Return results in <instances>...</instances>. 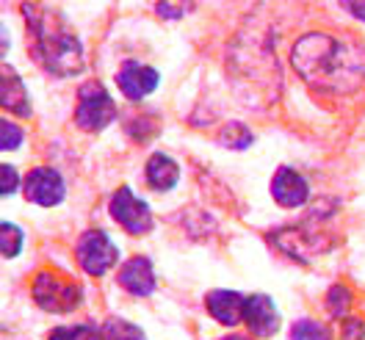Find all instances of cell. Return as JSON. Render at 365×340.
Here are the masks:
<instances>
[{
    "mask_svg": "<svg viewBox=\"0 0 365 340\" xmlns=\"http://www.w3.org/2000/svg\"><path fill=\"white\" fill-rule=\"evenodd\" d=\"M291 61L299 75L310 86H319V89L346 94V91H357L365 83L363 58L349 45H343L327 34L302 36L294 45Z\"/></svg>",
    "mask_w": 365,
    "mask_h": 340,
    "instance_id": "cell-1",
    "label": "cell"
},
{
    "mask_svg": "<svg viewBox=\"0 0 365 340\" xmlns=\"http://www.w3.org/2000/svg\"><path fill=\"white\" fill-rule=\"evenodd\" d=\"M23 14L34 36V53L42 67L58 78L78 75L83 69V47L78 36L61 20H56V14L36 9L34 3H25Z\"/></svg>",
    "mask_w": 365,
    "mask_h": 340,
    "instance_id": "cell-2",
    "label": "cell"
},
{
    "mask_svg": "<svg viewBox=\"0 0 365 340\" xmlns=\"http://www.w3.org/2000/svg\"><path fill=\"white\" fill-rule=\"evenodd\" d=\"M34 299L47 313H72L81 304L83 291L75 279H67L56 272H42L34 279Z\"/></svg>",
    "mask_w": 365,
    "mask_h": 340,
    "instance_id": "cell-3",
    "label": "cell"
},
{
    "mask_svg": "<svg viewBox=\"0 0 365 340\" xmlns=\"http://www.w3.org/2000/svg\"><path fill=\"white\" fill-rule=\"evenodd\" d=\"M116 119V103L111 100L108 89L97 81L83 83L78 91V108H75V122L83 130H103Z\"/></svg>",
    "mask_w": 365,
    "mask_h": 340,
    "instance_id": "cell-4",
    "label": "cell"
},
{
    "mask_svg": "<svg viewBox=\"0 0 365 340\" xmlns=\"http://www.w3.org/2000/svg\"><path fill=\"white\" fill-rule=\"evenodd\" d=\"M75 257L83 266V272L91 277H103L106 272H111L119 260V249L116 244L103 232V230H89L81 235L78 247H75Z\"/></svg>",
    "mask_w": 365,
    "mask_h": 340,
    "instance_id": "cell-5",
    "label": "cell"
},
{
    "mask_svg": "<svg viewBox=\"0 0 365 340\" xmlns=\"http://www.w3.org/2000/svg\"><path fill=\"white\" fill-rule=\"evenodd\" d=\"M111 216H114L119 225L125 227L130 235H144L153 230V213H150V205L144 200H138L136 194L125 185L119 188L111 200Z\"/></svg>",
    "mask_w": 365,
    "mask_h": 340,
    "instance_id": "cell-6",
    "label": "cell"
},
{
    "mask_svg": "<svg viewBox=\"0 0 365 340\" xmlns=\"http://www.w3.org/2000/svg\"><path fill=\"white\" fill-rule=\"evenodd\" d=\"M67 194V185H64V177L50 169V166H36L28 172L25 177V200L34 205H42V207H53L64 200Z\"/></svg>",
    "mask_w": 365,
    "mask_h": 340,
    "instance_id": "cell-7",
    "label": "cell"
},
{
    "mask_svg": "<svg viewBox=\"0 0 365 340\" xmlns=\"http://www.w3.org/2000/svg\"><path fill=\"white\" fill-rule=\"evenodd\" d=\"M160 75L147 64H138V61H128L122 64V69L116 72V86L122 89V94L128 100H144L147 94H153L158 86Z\"/></svg>",
    "mask_w": 365,
    "mask_h": 340,
    "instance_id": "cell-8",
    "label": "cell"
},
{
    "mask_svg": "<svg viewBox=\"0 0 365 340\" xmlns=\"http://www.w3.org/2000/svg\"><path fill=\"white\" fill-rule=\"evenodd\" d=\"M244 324L250 326V332L257 335V338L274 335L277 326H279V313H277L272 299L263 294L250 296V299L244 302Z\"/></svg>",
    "mask_w": 365,
    "mask_h": 340,
    "instance_id": "cell-9",
    "label": "cell"
},
{
    "mask_svg": "<svg viewBox=\"0 0 365 340\" xmlns=\"http://www.w3.org/2000/svg\"><path fill=\"white\" fill-rule=\"evenodd\" d=\"M272 197L282 207H299V205L307 202L310 185L291 166H282V169H277V175H274L272 180Z\"/></svg>",
    "mask_w": 365,
    "mask_h": 340,
    "instance_id": "cell-10",
    "label": "cell"
},
{
    "mask_svg": "<svg viewBox=\"0 0 365 340\" xmlns=\"http://www.w3.org/2000/svg\"><path fill=\"white\" fill-rule=\"evenodd\" d=\"M0 108L17 116H31V100L20 72L9 64H0Z\"/></svg>",
    "mask_w": 365,
    "mask_h": 340,
    "instance_id": "cell-11",
    "label": "cell"
},
{
    "mask_svg": "<svg viewBox=\"0 0 365 340\" xmlns=\"http://www.w3.org/2000/svg\"><path fill=\"white\" fill-rule=\"evenodd\" d=\"M119 285L133 296H150L155 291V272L147 257H133L122 266L119 272Z\"/></svg>",
    "mask_w": 365,
    "mask_h": 340,
    "instance_id": "cell-12",
    "label": "cell"
},
{
    "mask_svg": "<svg viewBox=\"0 0 365 340\" xmlns=\"http://www.w3.org/2000/svg\"><path fill=\"white\" fill-rule=\"evenodd\" d=\"M244 302L247 296L238 291H213L207 294V313L225 326H235L244 321Z\"/></svg>",
    "mask_w": 365,
    "mask_h": 340,
    "instance_id": "cell-13",
    "label": "cell"
},
{
    "mask_svg": "<svg viewBox=\"0 0 365 340\" xmlns=\"http://www.w3.org/2000/svg\"><path fill=\"white\" fill-rule=\"evenodd\" d=\"M178 180H180V166L169 158V155L155 153L153 158L147 160V182L155 191H169V188L178 185Z\"/></svg>",
    "mask_w": 365,
    "mask_h": 340,
    "instance_id": "cell-14",
    "label": "cell"
},
{
    "mask_svg": "<svg viewBox=\"0 0 365 340\" xmlns=\"http://www.w3.org/2000/svg\"><path fill=\"white\" fill-rule=\"evenodd\" d=\"M23 230L11 222H0V254L3 257H17L23 252Z\"/></svg>",
    "mask_w": 365,
    "mask_h": 340,
    "instance_id": "cell-15",
    "label": "cell"
},
{
    "mask_svg": "<svg viewBox=\"0 0 365 340\" xmlns=\"http://www.w3.org/2000/svg\"><path fill=\"white\" fill-rule=\"evenodd\" d=\"M103 340H147V338H144V332L138 329L136 324L122 321V318H111L103 326Z\"/></svg>",
    "mask_w": 365,
    "mask_h": 340,
    "instance_id": "cell-16",
    "label": "cell"
},
{
    "mask_svg": "<svg viewBox=\"0 0 365 340\" xmlns=\"http://www.w3.org/2000/svg\"><path fill=\"white\" fill-rule=\"evenodd\" d=\"M219 141H222V147H227V150H247L252 144V133H250V128H244L241 122H230L227 128L222 130Z\"/></svg>",
    "mask_w": 365,
    "mask_h": 340,
    "instance_id": "cell-17",
    "label": "cell"
},
{
    "mask_svg": "<svg viewBox=\"0 0 365 340\" xmlns=\"http://www.w3.org/2000/svg\"><path fill=\"white\" fill-rule=\"evenodd\" d=\"M23 138H25V133L17 122L0 116V153H11V150H17V147L23 144Z\"/></svg>",
    "mask_w": 365,
    "mask_h": 340,
    "instance_id": "cell-18",
    "label": "cell"
},
{
    "mask_svg": "<svg viewBox=\"0 0 365 340\" xmlns=\"http://www.w3.org/2000/svg\"><path fill=\"white\" fill-rule=\"evenodd\" d=\"M155 9H158V14L163 20H180L185 14H191L194 0H158Z\"/></svg>",
    "mask_w": 365,
    "mask_h": 340,
    "instance_id": "cell-19",
    "label": "cell"
},
{
    "mask_svg": "<svg viewBox=\"0 0 365 340\" xmlns=\"http://www.w3.org/2000/svg\"><path fill=\"white\" fill-rule=\"evenodd\" d=\"M47 340H100V332L91 326H58Z\"/></svg>",
    "mask_w": 365,
    "mask_h": 340,
    "instance_id": "cell-20",
    "label": "cell"
},
{
    "mask_svg": "<svg viewBox=\"0 0 365 340\" xmlns=\"http://www.w3.org/2000/svg\"><path fill=\"white\" fill-rule=\"evenodd\" d=\"M291 340H329V332L316 321H299L291 332Z\"/></svg>",
    "mask_w": 365,
    "mask_h": 340,
    "instance_id": "cell-21",
    "label": "cell"
},
{
    "mask_svg": "<svg viewBox=\"0 0 365 340\" xmlns=\"http://www.w3.org/2000/svg\"><path fill=\"white\" fill-rule=\"evenodd\" d=\"M327 304H329V310H332V316H343L346 310H349V304H351V296L349 291L343 288V285H335L329 296H327Z\"/></svg>",
    "mask_w": 365,
    "mask_h": 340,
    "instance_id": "cell-22",
    "label": "cell"
},
{
    "mask_svg": "<svg viewBox=\"0 0 365 340\" xmlns=\"http://www.w3.org/2000/svg\"><path fill=\"white\" fill-rule=\"evenodd\" d=\"M17 188H20V175H17V169L9 166V163H0V197L14 194Z\"/></svg>",
    "mask_w": 365,
    "mask_h": 340,
    "instance_id": "cell-23",
    "label": "cell"
},
{
    "mask_svg": "<svg viewBox=\"0 0 365 340\" xmlns=\"http://www.w3.org/2000/svg\"><path fill=\"white\" fill-rule=\"evenodd\" d=\"M341 3L351 17H357L360 23H365V0H341Z\"/></svg>",
    "mask_w": 365,
    "mask_h": 340,
    "instance_id": "cell-24",
    "label": "cell"
},
{
    "mask_svg": "<svg viewBox=\"0 0 365 340\" xmlns=\"http://www.w3.org/2000/svg\"><path fill=\"white\" fill-rule=\"evenodd\" d=\"M9 53V31L3 28V23H0V58Z\"/></svg>",
    "mask_w": 365,
    "mask_h": 340,
    "instance_id": "cell-25",
    "label": "cell"
},
{
    "mask_svg": "<svg viewBox=\"0 0 365 340\" xmlns=\"http://www.w3.org/2000/svg\"><path fill=\"white\" fill-rule=\"evenodd\" d=\"M227 340H250V338H238V335H232V338H227Z\"/></svg>",
    "mask_w": 365,
    "mask_h": 340,
    "instance_id": "cell-26",
    "label": "cell"
}]
</instances>
